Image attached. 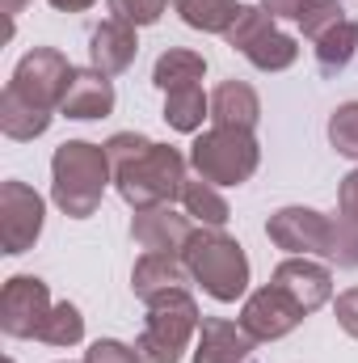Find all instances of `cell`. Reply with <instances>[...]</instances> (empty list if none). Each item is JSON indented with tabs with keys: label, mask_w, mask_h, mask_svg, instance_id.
<instances>
[{
	"label": "cell",
	"mask_w": 358,
	"mask_h": 363,
	"mask_svg": "<svg viewBox=\"0 0 358 363\" xmlns=\"http://www.w3.org/2000/svg\"><path fill=\"white\" fill-rule=\"evenodd\" d=\"M105 157L114 169V190L122 194L131 211L165 207L181 199L190 157H181L173 144H156L139 131H118L105 140Z\"/></svg>",
	"instance_id": "1"
},
{
	"label": "cell",
	"mask_w": 358,
	"mask_h": 363,
	"mask_svg": "<svg viewBox=\"0 0 358 363\" xmlns=\"http://www.w3.org/2000/svg\"><path fill=\"white\" fill-rule=\"evenodd\" d=\"M114 182L105 144L89 140H64L51 157V203L68 220H89L105 199V186Z\"/></svg>",
	"instance_id": "2"
},
{
	"label": "cell",
	"mask_w": 358,
	"mask_h": 363,
	"mask_svg": "<svg viewBox=\"0 0 358 363\" xmlns=\"http://www.w3.org/2000/svg\"><path fill=\"white\" fill-rule=\"evenodd\" d=\"M181 262L190 279L219 304H236L249 296V258H245V245L236 237H228L224 228H194L185 250H181Z\"/></svg>",
	"instance_id": "3"
},
{
	"label": "cell",
	"mask_w": 358,
	"mask_h": 363,
	"mask_svg": "<svg viewBox=\"0 0 358 363\" xmlns=\"http://www.w3.org/2000/svg\"><path fill=\"white\" fill-rule=\"evenodd\" d=\"M198 300L185 291V287H173L156 300H148V317H144V334L135 338V351L144 363H181L185 347L198 338Z\"/></svg>",
	"instance_id": "4"
},
{
	"label": "cell",
	"mask_w": 358,
	"mask_h": 363,
	"mask_svg": "<svg viewBox=\"0 0 358 363\" xmlns=\"http://www.w3.org/2000/svg\"><path fill=\"white\" fill-rule=\"evenodd\" d=\"M262 165V144L253 131L241 127H207L190 144V169L194 178L211 186H245Z\"/></svg>",
	"instance_id": "5"
},
{
	"label": "cell",
	"mask_w": 358,
	"mask_h": 363,
	"mask_svg": "<svg viewBox=\"0 0 358 363\" xmlns=\"http://www.w3.org/2000/svg\"><path fill=\"white\" fill-rule=\"evenodd\" d=\"M224 43L232 51H241L258 72H287L299 60V43L274 26V17H270L262 4H241V13L228 26Z\"/></svg>",
	"instance_id": "6"
},
{
	"label": "cell",
	"mask_w": 358,
	"mask_h": 363,
	"mask_svg": "<svg viewBox=\"0 0 358 363\" xmlns=\"http://www.w3.org/2000/svg\"><path fill=\"white\" fill-rule=\"evenodd\" d=\"M266 237L270 245H278L291 258H321L329 262L333 241H337V216H325L316 207H278L266 220Z\"/></svg>",
	"instance_id": "7"
},
{
	"label": "cell",
	"mask_w": 358,
	"mask_h": 363,
	"mask_svg": "<svg viewBox=\"0 0 358 363\" xmlns=\"http://www.w3.org/2000/svg\"><path fill=\"white\" fill-rule=\"evenodd\" d=\"M72 72H76V68H72V60H68L64 51H55V47H34V51H25V55L17 60V68H13V77H8V89L17 93V97H25L30 106L55 114L59 101H64V93H68Z\"/></svg>",
	"instance_id": "8"
},
{
	"label": "cell",
	"mask_w": 358,
	"mask_h": 363,
	"mask_svg": "<svg viewBox=\"0 0 358 363\" xmlns=\"http://www.w3.org/2000/svg\"><path fill=\"white\" fill-rule=\"evenodd\" d=\"M47 203L34 186L8 178L0 182V254H25L42 237Z\"/></svg>",
	"instance_id": "9"
},
{
	"label": "cell",
	"mask_w": 358,
	"mask_h": 363,
	"mask_svg": "<svg viewBox=\"0 0 358 363\" xmlns=\"http://www.w3.org/2000/svg\"><path fill=\"white\" fill-rule=\"evenodd\" d=\"M51 313V291L38 274H13L0 287V330L8 338H38V325Z\"/></svg>",
	"instance_id": "10"
},
{
	"label": "cell",
	"mask_w": 358,
	"mask_h": 363,
	"mask_svg": "<svg viewBox=\"0 0 358 363\" xmlns=\"http://www.w3.org/2000/svg\"><path fill=\"white\" fill-rule=\"evenodd\" d=\"M304 317H308V313H304L278 283H266V287L249 291L245 304H241V325H245V334H249L253 342H278V338H287Z\"/></svg>",
	"instance_id": "11"
},
{
	"label": "cell",
	"mask_w": 358,
	"mask_h": 363,
	"mask_svg": "<svg viewBox=\"0 0 358 363\" xmlns=\"http://www.w3.org/2000/svg\"><path fill=\"white\" fill-rule=\"evenodd\" d=\"M270 283H278L304 313H316L333 300V271L329 262H316V258H287L278 262Z\"/></svg>",
	"instance_id": "12"
},
{
	"label": "cell",
	"mask_w": 358,
	"mask_h": 363,
	"mask_svg": "<svg viewBox=\"0 0 358 363\" xmlns=\"http://www.w3.org/2000/svg\"><path fill=\"white\" fill-rule=\"evenodd\" d=\"M190 233H194V220L173 211V203L144 207V211L131 216V241L139 250H152V254H181Z\"/></svg>",
	"instance_id": "13"
},
{
	"label": "cell",
	"mask_w": 358,
	"mask_h": 363,
	"mask_svg": "<svg viewBox=\"0 0 358 363\" xmlns=\"http://www.w3.org/2000/svg\"><path fill=\"white\" fill-rule=\"evenodd\" d=\"M114 81L97 68H76L72 81H68V93L59 101V114L64 118H76V123H93V118H105L114 114Z\"/></svg>",
	"instance_id": "14"
},
{
	"label": "cell",
	"mask_w": 358,
	"mask_h": 363,
	"mask_svg": "<svg viewBox=\"0 0 358 363\" xmlns=\"http://www.w3.org/2000/svg\"><path fill=\"white\" fill-rule=\"evenodd\" d=\"M135 55H139V34H135V26H127V21H118V17H105L101 26H93L89 60H93L97 72L122 77V72L135 64Z\"/></svg>",
	"instance_id": "15"
},
{
	"label": "cell",
	"mask_w": 358,
	"mask_h": 363,
	"mask_svg": "<svg viewBox=\"0 0 358 363\" xmlns=\"http://www.w3.org/2000/svg\"><path fill=\"white\" fill-rule=\"evenodd\" d=\"M258 342L245 334L241 321L228 317H202L194 338V363H245Z\"/></svg>",
	"instance_id": "16"
},
{
	"label": "cell",
	"mask_w": 358,
	"mask_h": 363,
	"mask_svg": "<svg viewBox=\"0 0 358 363\" xmlns=\"http://www.w3.org/2000/svg\"><path fill=\"white\" fill-rule=\"evenodd\" d=\"M185 279H190V271H185L181 254H152V250H144V258L131 271V291L148 304V300H156V296H165L173 287H185Z\"/></svg>",
	"instance_id": "17"
},
{
	"label": "cell",
	"mask_w": 358,
	"mask_h": 363,
	"mask_svg": "<svg viewBox=\"0 0 358 363\" xmlns=\"http://www.w3.org/2000/svg\"><path fill=\"white\" fill-rule=\"evenodd\" d=\"M262 118V97L245 81H224L211 93V127H241L253 131Z\"/></svg>",
	"instance_id": "18"
},
{
	"label": "cell",
	"mask_w": 358,
	"mask_h": 363,
	"mask_svg": "<svg viewBox=\"0 0 358 363\" xmlns=\"http://www.w3.org/2000/svg\"><path fill=\"white\" fill-rule=\"evenodd\" d=\"M51 118H55V114H47V110L30 106L25 97H17V93L4 85V93H0V131H4L8 140H17V144L38 140V135H47Z\"/></svg>",
	"instance_id": "19"
},
{
	"label": "cell",
	"mask_w": 358,
	"mask_h": 363,
	"mask_svg": "<svg viewBox=\"0 0 358 363\" xmlns=\"http://www.w3.org/2000/svg\"><path fill=\"white\" fill-rule=\"evenodd\" d=\"M173 131L181 135H198L202 123L211 118V97L202 93V85H185V89L165 93V114H161Z\"/></svg>",
	"instance_id": "20"
},
{
	"label": "cell",
	"mask_w": 358,
	"mask_h": 363,
	"mask_svg": "<svg viewBox=\"0 0 358 363\" xmlns=\"http://www.w3.org/2000/svg\"><path fill=\"white\" fill-rule=\"evenodd\" d=\"M207 77V60L190 47H169L156 64H152V85L156 89H185V85H198Z\"/></svg>",
	"instance_id": "21"
},
{
	"label": "cell",
	"mask_w": 358,
	"mask_h": 363,
	"mask_svg": "<svg viewBox=\"0 0 358 363\" xmlns=\"http://www.w3.org/2000/svg\"><path fill=\"white\" fill-rule=\"evenodd\" d=\"M181 207H185V216H190L194 224H202V228H224V224L232 220L228 199L202 178H185V186H181Z\"/></svg>",
	"instance_id": "22"
},
{
	"label": "cell",
	"mask_w": 358,
	"mask_h": 363,
	"mask_svg": "<svg viewBox=\"0 0 358 363\" xmlns=\"http://www.w3.org/2000/svg\"><path fill=\"white\" fill-rule=\"evenodd\" d=\"M312 51H316V68L325 72V77H337V72H346V64L354 60L358 51V21H337L329 34H321L316 43H312Z\"/></svg>",
	"instance_id": "23"
},
{
	"label": "cell",
	"mask_w": 358,
	"mask_h": 363,
	"mask_svg": "<svg viewBox=\"0 0 358 363\" xmlns=\"http://www.w3.org/2000/svg\"><path fill=\"white\" fill-rule=\"evenodd\" d=\"M173 13L190 30L202 34H228V26L241 13V0H173Z\"/></svg>",
	"instance_id": "24"
},
{
	"label": "cell",
	"mask_w": 358,
	"mask_h": 363,
	"mask_svg": "<svg viewBox=\"0 0 358 363\" xmlns=\"http://www.w3.org/2000/svg\"><path fill=\"white\" fill-rule=\"evenodd\" d=\"M81 338H85V317H81V308H76L72 300L51 304L47 321L38 325V342H47V347H76Z\"/></svg>",
	"instance_id": "25"
},
{
	"label": "cell",
	"mask_w": 358,
	"mask_h": 363,
	"mask_svg": "<svg viewBox=\"0 0 358 363\" xmlns=\"http://www.w3.org/2000/svg\"><path fill=\"white\" fill-rule=\"evenodd\" d=\"M329 144L337 157L358 161V101H342L329 114Z\"/></svg>",
	"instance_id": "26"
},
{
	"label": "cell",
	"mask_w": 358,
	"mask_h": 363,
	"mask_svg": "<svg viewBox=\"0 0 358 363\" xmlns=\"http://www.w3.org/2000/svg\"><path fill=\"white\" fill-rule=\"evenodd\" d=\"M299 30H304V38L308 43H316L321 34H329L337 21H346V9H342V0H304V9H299Z\"/></svg>",
	"instance_id": "27"
},
{
	"label": "cell",
	"mask_w": 358,
	"mask_h": 363,
	"mask_svg": "<svg viewBox=\"0 0 358 363\" xmlns=\"http://www.w3.org/2000/svg\"><path fill=\"white\" fill-rule=\"evenodd\" d=\"M105 9H110V17H118V21L139 30V26H156L165 17L169 0H105Z\"/></svg>",
	"instance_id": "28"
},
{
	"label": "cell",
	"mask_w": 358,
	"mask_h": 363,
	"mask_svg": "<svg viewBox=\"0 0 358 363\" xmlns=\"http://www.w3.org/2000/svg\"><path fill=\"white\" fill-rule=\"evenodd\" d=\"M329 267L358 271V220H350V216H337V241H333Z\"/></svg>",
	"instance_id": "29"
},
{
	"label": "cell",
	"mask_w": 358,
	"mask_h": 363,
	"mask_svg": "<svg viewBox=\"0 0 358 363\" xmlns=\"http://www.w3.org/2000/svg\"><path fill=\"white\" fill-rule=\"evenodd\" d=\"M85 363H144L135 347L118 342V338H97L89 351H85Z\"/></svg>",
	"instance_id": "30"
},
{
	"label": "cell",
	"mask_w": 358,
	"mask_h": 363,
	"mask_svg": "<svg viewBox=\"0 0 358 363\" xmlns=\"http://www.w3.org/2000/svg\"><path fill=\"white\" fill-rule=\"evenodd\" d=\"M333 313H337V325L358 342V287H346V291L333 300Z\"/></svg>",
	"instance_id": "31"
},
{
	"label": "cell",
	"mask_w": 358,
	"mask_h": 363,
	"mask_svg": "<svg viewBox=\"0 0 358 363\" xmlns=\"http://www.w3.org/2000/svg\"><path fill=\"white\" fill-rule=\"evenodd\" d=\"M337 211L350 216V220H358V169H350V174L342 178V186H337Z\"/></svg>",
	"instance_id": "32"
},
{
	"label": "cell",
	"mask_w": 358,
	"mask_h": 363,
	"mask_svg": "<svg viewBox=\"0 0 358 363\" xmlns=\"http://www.w3.org/2000/svg\"><path fill=\"white\" fill-rule=\"evenodd\" d=\"M262 9H266L270 17H299V9H304V0H262Z\"/></svg>",
	"instance_id": "33"
},
{
	"label": "cell",
	"mask_w": 358,
	"mask_h": 363,
	"mask_svg": "<svg viewBox=\"0 0 358 363\" xmlns=\"http://www.w3.org/2000/svg\"><path fill=\"white\" fill-rule=\"evenodd\" d=\"M55 13H85V9H93L97 0H47Z\"/></svg>",
	"instance_id": "34"
},
{
	"label": "cell",
	"mask_w": 358,
	"mask_h": 363,
	"mask_svg": "<svg viewBox=\"0 0 358 363\" xmlns=\"http://www.w3.org/2000/svg\"><path fill=\"white\" fill-rule=\"evenodd\" d=\"M25 9V0H4V13H8V21H17V13Z\"/></svg>",
	"instance_id": "35"
}]
</instances>
